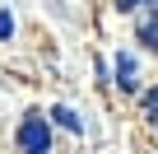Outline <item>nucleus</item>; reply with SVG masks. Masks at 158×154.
<instances>
[{"label":"nucleus","instance_id":"1","mask_svg":"<svg viewBox=\"0 0 158 154\" xmlns=\"http://www.w3.org/2000/svg\"><path fill=\"white\" fill-rule=\"evenodd\" d=\"M19 149H23V154H47V149H51V126H47V117L28 112V117L19 121Z\"/></svg>","mask_w":158,"mask_h":154},{"label":"nucleus","instance_id":"2","mask_svg":"<svg viewBox=\"0 0 158 154\" xmlns=\"http://www.w3.org/2000/svg\"><path fill=\"white\" fill-rule=\"evenodd\" d=\"M139 42H144V47H153V51H158V10H149V14H144V19H139Z\"/></svg>","mask_w":158,"mask_h":154},{"label":"nucleus","instance_id":"3","mask_svg":"<svg viewBox=\"0 0 158 154\" xmlns=\"http://www.w3.org/2000/svg\"><path fill=\"white\" fill-rule=\"evenodd\" d=\"M116 84H121L126 94L135 89V61H130V56H121V61H116Z\"/></svg>","mask_w":158,"mask_h":154},{"label":"nucleus","instance_id":"4","mask_svg":"<svg viewBox=\"0 0 158 154\" xmlns=\"http://www.w3.org/2000/svg\"><path fill=\"white\" fill-rule=\"evenodd\" d=\"M51 117H56V121H60L65 131H84V121H79V117H74L70 108H51Z\"/></svg>","mask_w":158,"mask_h":154},{"label":"nucleus","instance_id":"5","mask_svg":"<svg viewBox=\"0 0 158 154\" xmlns=\"http://www.w3.org/2000/svg\"><path fill=\"white\" fill-rule=\"evenodd\" d=\"M10 33H14V19H10V14H0V37H10Z\"/></svg>","mask_w":158,"mask_h":154},{"label":"nucleus","instance_id":"6","mask_svg":"<svg viewBox=\"0 0 158 154\" xmlns=\"http://www.w3.org/2000/svg\"><path fill=\"white\" fill-rule=\"evenodd\" d=\"M121 10H135V5H158V0H116Z\"/></svg>","mask_w":158,"mask_h":154},{"label":"nucleus","instance_id":"7","mask_svg":"<svg viewBox=\"0 0 158 154\" xmlns=\"http://www.w3.org/2000/svg\"><path fill=\"white\" fill-rule=\"evenodd\" d=\"M149 121H153V131H158V103H149Z\"/></svg>","mask_w":158,"mask_h":154},{"label":"nucleus","instance_id":"8","mask_svg":"<svg viewBox=\"0 0 158 154\" xmlns=\"http://www.w3.org/2000/svg\"><path fill=\"white\" fill-rule=\"evenodd\" d=\"M144 103H158V89H153V94H149V98H144Z\"/></svg>","mask_w":158,"mask_h":154}]
</instances>
